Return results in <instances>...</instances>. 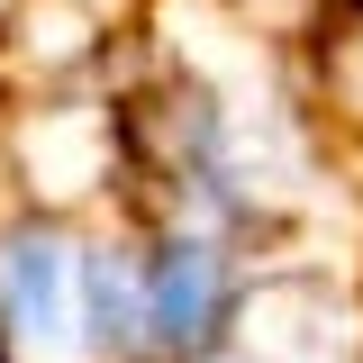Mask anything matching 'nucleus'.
<instances>
[{"label": "nucleus", "instance_id": "nucleus-1", "mask_svg": "<svg viewBox=\"0 0 363 363\" xmlns=\"http://www.w3.org/2000/svg\"><path fill=\"white\" fill-rule=\"evenodd\" d=\"M91 218L0 200V363H91Z\"/></svg>", "mask_w": 363, "mask_h": 363}, {"label": "nucleus", "instance_id": "nucleus-2", "mask_svg": "<svg viewBox=\"0 0 363 363\" xmlns=\"http://www.w3.org/2000/svg\"><path fill=\"white\" fill-rule=\"evenodd\" d=\"M218 9H227V18H245V28H264V37H281V45H291V37H300V28L318 18V9H327V0H218Z\"/></svg>", "mask_w": 363, "mask_h": 363}, {"label": "nucleus", "instance_id": "nucleus-3", "mask_svg": "<svg viewBox=\"0 0 363 363\" xmlns=\"http://www.w3.org/2000/svg\"><path fill=\"white\" fill-rule=\"evenodd\" d=\"M28 9H37V0H0V55H9V37L28 28Z\"/></svg>", "mask_w": 363, "mask_h": 363}, {"label": "nucleus", "instance_id": "nucleus-4", "mask_svg": "<svg viewBox=\"0 0 363 363\" xmlns=\"http://www.w3.org/2000/svg\"><path fill=\"white\" fill-rule=\"evenodd\" d=\"M9 100H18V82H9V55H0V118H9Z\"/></svg>", "mask_w": 363, "mask_h": 363}]
</instances>
